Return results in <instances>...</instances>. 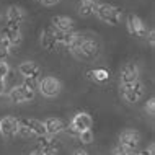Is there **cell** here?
Wrapping results in <instances>:
<instances>
[{
    "label": "cell",
    "mask_w": 155,
    "mask_h": 155,
    "mask_svg": "<svg viewBox=\"0 0 155 155\" xmlns=\"http://www.w3.org/2000/svg\"><path fill=\"white\" fill-rule=\"evenodd\" d=\"M91 126H93V118H91L87 111H78L74 114V118L69 123V126H65L64 132H69L70 136L78 137V134L91 129Z\"/></svg>",
    "instance_id": "cell-1"
},
{
    "label": "cell",
    "mask_w": 155,
    "mask_h": 155,
    "mask_svg": "<svg viewBox=\"0 0 155 155\" xmlns=\"http://www.w3.org/2000/svg\"><path fill=\"white\" fill-rule=\"evenodd\" d=\"M95 15L98 16L101 21L111 25V26H116L121 21V16H123V10L116 5H111V3H98L95 10Z\"/></svg>",
    "instance_id": "cell-2"
},
{
    "label": "cell",
    "mask_w": 155,
    "mask_h": 155,
    "mask_svg": "<svg viewBox=\"0 0 155 155\" xmlns=\"http://www.w3.org/2000/svg\"><path fill=\"white\" fill-rule=\"evenodd\" d=\"M100 52H101V48H100L98 41L85 36V39L82 41L80 48H78L72 56L77 57V59H80V61H95L96 57L100 56Z\"/></svg>",
    "instance_id": "cell-3"
},
{
    "label": "cell",
    "mask_w": 155,
    "mask_h": 155,
    "mask_svg": "<svg viewBox=\"0 0 155 155\" xmlns=\"http://www.w3.org/2000/svg\"><path fill=\"white\" fill-rule=\"evenodd\" d=\"M0 38L2 39H5L8 44H10V48H18L20 44H21V30H20V25L18 23H12V21H7L5 25L2 26V30H0Z\"/></svg>",
    "instance_id": "cell-4"
},
{
    "label": "cell",
    "mask_w": 155,
    "mask_h": 155,
    "mask_svg": "<svg viewBox=\"0 0 155 155\" xmlns=\"http://www.w3.org/2000/svg\"><path fill=\"white\" fill-rule=\"evenodd\" d=\"M38 90L46 98H56L62 91V83L56 77H43V78H39Z\"/></svg>",
    "instance_id": "cell-5"
},
{
    "label": "cell",
    "mask_w": 155,
    "mask_h": 155,
    "mask_svg": "<svg viewBox=\"0 0 155 155\" xmlns=\"http://www.w3.org/2000/svg\"><path fill=\"white\" fill-rule=\"evenodd\" d=\"M144 93H145V88H144V83H142L140 80L127 83V85H121V95H123V98L126 100V101L131 103V104L142 100Z\"/></svg>",
    "instance_id": "cell-6"
},
{
    "label": "cell",
    "mask_w": 155,
    "mask_h": 155,
    "mask_svg": "<svg viewBox=\"0 0 155 155\" xmlns=\"http://www.w3.org/2000/svg\"><path fill=\"white\" fill-rule=\"evenodd\" d=\"M140 144V134L134 129H126L119 134V144L127 153H132L136 152V149L139 147Z\"/></svg>",
    "instance_id": "cell-7"
},
{
    "label": "cell",
    "mask_w": 155,
    "mask_h": 155,
    "mask_svg": "<svg viewBox=\"0 0 155 155\" xmlns=\"http://www.w3.org/2000/svg\"><path fill=\"white\" fill-rule=\"evenodd\" d=\"M8 98H10L12 103L15 104H21V103H26V101H31L35 98V90L28 88L26 85H15L13 88L8 91Z\"/></svg>",
    "instance_id": "cell-8"
},
{
    "label": "cell",
    "mask_w": 155,
    "mask_h": 155,
    "mask_svg": "<svg viewBox=\"0 0 155 155\" xmlns=\"http://www.w3.org/2000/svg\"><path fill=\"white\" fill-rule=\"evenodd\" d=\"M139 75H140L139 65L134 64V62H127L119 70V83L121 85H127V83L137 82L139 80Z\"/></svg>",
    "instance_id": "cell-9"
},
{
    "label": "cell",
    "mask_w": 155,
    "mask_h": 155,
    "mask_svg": "<svg viewBox=\"0 0 155 155\" xmlns=\"http://www.w3.org/2000/svg\"><path fill=\"white\" fill-rule=\"evenodd\" d=\"M38 150L44 155H56L57 150L61 149V142L52 136H43L38 137Z\"/></svg>",
    "instance_id": "cell-10"
},
{
    "label": "cell",
    "mask_w": 155,
    "mask_h": 155,
    "mask_svg": "<svg viewBox=\"0 0 155 155\" xmlns=\"http://www.w3.org/2000/svg\"><path fill=\"white\" fill-rule=\"evenodd\" d=\"M20 129V119L13 118V116H5L0 119V134L7 139L15 137Z\"/></svg>",
    "instance_id": "cell-11"
},
{
    "label": "cell",
    "mask_w": 155,
    "mask_h": 155,
    "mask_svg": "<svg viewBox=\"0 0 155 155\" xmlns=\"http://www.w3.org/2000/svg\"><path fill=\"white\" fill-rule=\"evenodd\" d=\"M127 31L131 36H136V38H147V28H145L144 21L139 18L137 15H129L127 16Z\"/></svg>",
    "instance_id": "cell-12"
},
{
    "label": "cell",
    "mask_w": 155,
    "mask_h": 155,
    "mask_svg": "<svg viewBox=\"0 0 155 155\" xmlns=\"http://www.w3.org/2000/svg\"><path fill=\"white\" fill-rule=\"evenodd\" d=\"M18 72L20 75L25 78V80H30V78H35V80H39V74L41 69L36 62L33 61H25L18 65Z\"/></svg>",
    "instance_id": "cell-13"
},
{
    "label": "cell",
    "mask_w": 155,
    "mask_h": 155,
    "mask_svg": "<svg viewBox=\"0 0 155 155\" xmlns=\"http://www.w3.org/2000/svg\"><path fill=\"white\" fill-rule=\"evenodd\" d=\"M20 126L26 127L28 131L31 132V136H35V137H43V136H46L44 123H43V121H39V119H35V118L20 119Z\"/></svg>",
    "instance_id": "cell-14"
},
{
    "label": "cell",
    "mask_w": 155,
    "mask_h": 155,
    "mask_svg": "<svg viewBox=\"0 0 155 155\" xmlns=\"http://www.w3.org/2000/svg\"><path fill=\"white\" fill-rule=\"evenodd\" d=\"M65 123L61 118H48L44 121V129H46V136H52L56 137L57 134L65 131Z\"/></svg>",
    "instance_id": "cell-15"
},
{
    "label": "cell",
    "mask_w": 155,
    "mask_h": 155,
    "mask_svg": "<svg viewBox=\"0 0 155 155\" xmlns=\"http://www.w3.org/2000/svg\"><path fill=\"white\" fill-rule=\"evenodd\" d=\"M51 23H52V28L56 31H61V33H70V31H74V20L69 18V16H65V15L52 16Z\"/></svg>",
    "instance_id": "cell-16"
},
{
    "label": "cell",
    "mask_w": 155,
    "mask_h": 155,
    "mask_svg": "<svg viewBox=\"0 0 155 155\" xmlns=\"http://www.w3.org/2000/svg\"><path fill=\"white\" fill-rule=\"evenodd\" d=\"M41 46L46 49V51H56L57 48H59V44H57L56 41V36H54V31H52V26L51 28H46V30L41 33Z\"/></svg>",
    "instance_id": "cell-17"
},
{
    "label": "cell",
    "mask_w": 155,
    "mask_h": 155,
    "mask_svg": "<svg viewBox=\"0 0 155 155\" xmlns=\"http://www.w3.org/2000/svg\"><path fill=\"white\" fill-rule=\"evenodd\" d=\"M25 10L21 7H18V5H10L7 8V13H5V20L7 21H12V23H21L23 20H25Z\"/></svg>",
    "instance_id": "cell-18"
},
{
    "label": "cell",
    "mask_w": 155,
    "mask_h": 155,
    "mask_svg": "<svg viewBox=\"0 0 155 155\" xmlns=\"http://www.w3.org/2000/svg\"><path fill=\"white\" fill-rule=\"evenodd\" d=\"M98 7V0H80L78 2V13L80 16H90L95 13Z\"/></svg>",
    "instance_id": "cell-19"
},
{
    "label": "cell",
    "mask_w": 155,
    "mask_h": 155,
    "mask_svg": "<svg viewBox=\"0 0 155 155\" xmlns=\"http://www.w3.org/2000/svg\"><path fill=\"white\" fill-rule=\"evenodd\" d=\"M87 75H88L90 80L98 82V83L106 82L108 78H110V72H108L106 69H95V70H90V72L87 74Z\"/></svg>",
    "instance_id": "cell-20"
},
{
    "label": "cell",
    "mask_w": 155,
    "mask_h": 155,
    "mask_svg": "<svg viewBox=\"0 0 155 155\" xmlns=\"http://www.w3.org/2000/svg\"><path fill=\"white\" fill-rule=\"evenodd\" d=\"M10 49H12L10 44H8L5 39L0 38V62H3L8 56H10Z\"/></svg>",
    "instance_id": "cell-21"
},
{
    "label": "cell",
    "mask_w": 155,
    "mask_h": 155,
    "mask_svg": "<svg viewBox=\"0 0 155 155\" xmlns=\"http://www.w3.org/2000/svg\"><path fill=\"white\" fill-rule=\"evenodd\" d=\"M78 139H80L82 144H85V145H88L93 142V131L91 129H88V131H83L78 134Z\"/></svg>",
    "instance_id": "cell-22"
},
{
    "label": "cell",
    "mask_w": 155,
    "mask_h": 155,
    "mask_svg": "<svg viewBox=\"0 0 155 155\" xmlns=\"http://www.w3.org/2000/svg\"><path fill=\"white\" fill-rule=\"evenodd\" d=\"M8 75H10V65H8L5 61L0 62V78H3V80H5Z\"/></svg>",
    "instance_id": "cell-23"
},
{
    "label": "cell",
    "mask_w": 155,
    "mask_h": 155,
    "mask_svg": "<svg viewBox=\"0 0 155 155\" xmlns=\"http://www.w3.org/2000/svg\"><path fill=\"white\" fill-rule=\"evenodd\" d=\"M144 110H145V113H147V114H150V116H153V114H155V98H153V96L149 100L147 103H145Z\"/></svg>",
    "instance_id": "cell-24"
},
{
    "label": "cell",
    "mask_w": 155,
    "mask_h": 155,
    "mask_svg": "<svg viewBox=\"0 0 155 155\" xmlns=\"http://www.w3.org/2000/svg\"><path fill=\"white\" fill-rule=\"evenodd\" d=\"M139 155H155V145L153 144H150L147 149H144Z\"/></svg>",
    "instance_id": "cell-25"
},
{
    "label": "cell",
    "mask_w": 155,
    "mask_h": 155,
    "mask_svg": "<svg viewBox=\"0 0 155 155\" xmlns=\"http://www.w3.org/2000/svg\"><path fill=\"white\" fill-rule=\"evenodd\" d=\"M111 155H127V152L121 147V145H116L114 149H113V152H111Z\"/></svg>",
    "instance_id": "cell-26"
},
{
    "label": "cell",
    "mask_w": 155,
    "mask_h": 155,
    "mask_svg": "<svg viewBox=\"0 0 155 155\" xmlns=\"http://www.w3.org/2000/svg\"><path fill=\"white\" fill-rule=\"evenodd\" d=\"M145 39H149V44H150V46H155V31L150 30V31L147 33V38H145Z\"/></svg>",
    "instance_id": "cell-27"
},
{
    "label": "cell",
    "mask_w": 155,
    "mask_h": 155,
    "mask_svg": "<svg viewBox=\"0 0 155 155\" xmlns=\"http://www.w3.org/2000/svg\"><path fill=\"white\" fill-rule=\"evenodd\" d=\"M5 91H7V82L3 78H0V96L5 95Z\"/></svg>",
    "instance_id": "cell-28"
},
{
    "label": "cell",
    "mask_w": 155,
    "mask_h": 155,
    "mask_svg": "<svg viewBox=\"0 0 155 155\" xmlns=\"http://www.w3.org/2000/svg\"><path fill=\"white\" fill-rule=\"evenodd\" d=\"M41 3H43L44 7H52V5H56V3H59V0H41Z\"/></svg>",
    "instance_id": "cell-29"
},
{
    "label": "cell",
    "mask_w": 155,
    "mask_h": 155,
    "mask_svg": "<svg viewBox=\"0 0 155 155\" xmlns=\"http://www.w3.org/2000/svg\"><path fill=\"white\" fill-rule=\"evenodd\" d=\"M72 155H90L87 150H83V149H77V150H74V153Z\"/></svg>",
    "instance_id": "cell-30"
},
{
    "label": "cell",
    "mask_w": 155,
    "mask_h": 155,
    "mask_svg": "<svg viewBox=\"0 0 155 155\" xmlns=\"http://www.w3.org/2000/svg\"><path fill=\"white\" fill-rule=\"evenodd\" d=\"M30 155H44V153H41V152H39V150H35V152H31Z\"/></svg>",
    "instance_id": "cell-31"
},
{
    "label": "cell",
    "mask_w": 155,
    "mask_h": 155,
    "mask_svg": "<svg viewBox=\"0 0 155 155\" xmlns=\"http://www.w3.org/2000/svg\"><path fill=\"white\" fill-rule=\"evenodd\" d=\"M3 18H5V16H3V12H2V10H0V23H2V21H3Z\"/></svg>",
    "instance_id": "cell-32"
},
{
    "label": "cell",
    "mask_w": 155,
    "mask_h": 155,
    "mask_svg": "<svg viewBox=\"0 0 155 155\" xmlns=\"http://www.w3.org/2000/svg\"><path fill=\"white\" fill-rule=\"evenodd\" d=\"M127 155H139V153H136V152H132V153H127Z\"/></svg>",
    "instance_id": "cell-33"
}]
</instances>
